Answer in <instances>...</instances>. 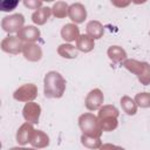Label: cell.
Segmentation results:
<instances>
[{
  "mask_svg": "<svg viewBox=\"0 0 150 150\" xmlns=\"http://www.w3.org/2000/svg\"><path fill=\"white\" fill-rule=\"evenodd\" d=\"M18 5V1H14V2H8V1H2L0 4V7L2 11H12L14 7H16Z\"/></svg>",
  "mask_w": 150,
  "mask_h": 150,
  "instance_id": "obj_1",
  "label": "cell"
}]
</instances>
